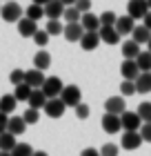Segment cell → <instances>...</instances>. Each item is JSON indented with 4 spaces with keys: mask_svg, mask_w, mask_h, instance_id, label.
Segmentation results:
<instances>
[{
    "mask_svg": "<svg viewBox=\"0 0 151 156\" xmlns=\"http://www.w3.org/2000/svg\"><path fill=\"white\" fill-rule=\"evenodd\" d=\"M120 94H122V98L138 94V91H136V83H133V80H122V83H120Z\"/></svg>",
    "mask_w": 151,
    "mask_h": 156,
    "instance_id": "836d02e7",
    "label": "cell"
},
{
    "mask_svg": "<svg viewBox=\"0 0 151 156\" xmlns=\"http://www.w3.org/2000/svg\"><path fill=\"white\" fill-rule=\"evenodd\" d=\"M62 34H64V38H67L69 42H80L82 36H84V29H82L80 23H76V25H67Z\"/></svg>",
    "mask_w": 151,
    "mask_h": 156,
    "instance_id": "9a60e30c",
    "label": "cell"
},
{
    "mask_svg": "<svg viewBox=\"0 0 151 156\" xmlns=\"http://www.w3.org/2000/svg\"><path fill=\"white\" fill-rule=\"evenodd\" d=\"M7 127H9V116L0 112V134H5V132H7Z\"/></svg>",
    "mask_w": 151,
    "mask_h": 156,
    "instance_id": "7bdbcfd3",
    "label": "cell"
},
{
    "mask_svg": "<svg viewBox=\"0 0 151 156\" xmlns=\"http://www.w3.org/2000/svg\"><path fill=\"white\" fill-rule=\"evenodd\" d=\"M60 2H62L64 7H74V5H76V0H60Z\"/></svg>",
    "mask_w": 151,
    "mask_h": 156,
    "instance_id": "7dc6e473",
    "label": "cell"
},
{
    "mask_svg": "<svg viewBox=\"0 0 151 156\" xmlns=\"http://www.w3.org/2000/svg\"><path fill=\"white\" fill-rule=\"evenodd\" d=\"M64 20H67V25H76V23H80V18H82V13L76 9V7H67L64 9Z\"/></svg>",
    "mask_w": 151,
    "mask_h": 156,
    "instance_id": "4dcf8cb0",
    "label": "cell"
},
{
    "mask_svg": "<svg viewBox=\"0 0 151 156\" xmlns=\"http://www.w3.org/2000/svg\"><path fill=\"white\" fill-rule=\"evenodd\" d=\"M147 51H149V54H151V40H149V42H147Z\"/></svg>",
    "mask_w": 151,
    "mask_h": 156,
    "instance_id": "681fc988",
    "label": "cell"
},
{
    "mask_svg": "<svg viewBox=\"0 0 151 156\" xmlns=\"http://www.w3.org/2000/svg\"><path fill=\"white\" fill-rule=\"evenodd\" d=\"M33 42H36L38 47H45L47 42H49V34H47L45 29H38V31L33 34Z\"/></svg>",
    "mask_w": 151,
    "mask_h": 156,
    "instance_id": "f35d334b",
    "label": "cell"
},
{
    "mask_svg": "<svg viewBox=\"0 0 151 156\" xmlns=\"http://www.w3.org/2000/svg\"><path fill=\"white\" fill-rule=\"evenodd\" d=\"M120 125H122L125 132H140L142 120H140V116L136 114V112H125V114L120 116Z\"/></svg>",
    "mask_w": 151,
    "mask_h": 156,
    "instance_id": "8992f818",
    "label": "cell"
},
{
    "mask_svg": "<svg viewBox=\"0 0 151 156\" xmlns=\"http://www.w3.org/2000/svg\"><path fill=\"white\" fill-rule=\"evenodd\" d=\"M89 105H84V103H80V105H78V107H76V116L78 118H80V120H87L89 118Z\"/></svg>",
    "mask_w": 151,
    "mask_h": 156,
    "instance_id": "60d3db41",
    "label": "cell"
},
{
    "mask_svg": "<svg viewBox=\"0 0 151 156\" xmlns=\"http://www.w3.org/2000/svg\"><path fill=\"white\" fill-rule=\"evenodd\" d=\"M51 0H33V5H40V7H45V5H49Z\"/></svg>",
    "mask_w": 151,
    "mask_h": 156,
    "instance_id": "bcb514c9",
    "label": "cell"
},
{
    "mask_svg": "<svg viewBox=\"0 0 151 156\" xmlns=\"http://www.w3.org/2000/svg\"><path fill=\"white\" fill-rule=\"evenodd\" d=\"M80 25H82V29L84 31H100V18L96 16V13H82V18H80Z\"/></svg>",
    "mask_w": 151,
    "mask_h": 156,
    "instance_id": "ac0fdd59",
    "label": "cell"
},
{
    "mask_svg": "<svg viewBox=\"0 0 151 156\" xmlns=\"http://www.w3.org/2000/svg\"><path fill=\"white\" fill-rule=\"evenodd\" d=\"M131 40L138 42V45H145V42L151 40V31L147 29L145 25H136V29H133V34H131Z\"/></svg>",
    "mask_w": 151,
    "mask_h": 156,
    "instance_id": "603a6c76",
    "label": "cell"
},
{
    "mask_svg": "<svg viewBox=\"0 0 151 156\" xmlns=\"http://www.w3.org/2000/svg\"><path fill=\"white\" fill-rule=\"evenodd\" d=\"M11 156H33V147L29 143H18L16 147H13Z\"/></svg>",
    "mask_w": 151,
    "mask_h": 156,
    "instance_id": "d6a6232c",
    "label": "cell"
},
{
    "mask_svg": "<svg viewBox=\"0 0 151 156\" xmlns=\"http://www.w3.org/2000/svg\"><path fill=\"white\" fill-rule=\"evenodd\" d=\"M33 156H49L47 152H33Z\"/></svg>",
    "mask_w": 151,
    "mask_h": 156,
    "instance_id": "c3c4849f",
    "label": "cell"
},
{
    "mask_svg": "<svg viewBox=\"0 0 151 156\" xmlns=\"http://www.w3.org/2000/svg\"><path fill=\"white\" fill-rule=\"evenodd\" d=\"M127 112V103L122 96H111L105 101V114H113V116H122Z\"/></svg>",
    "mask_w": 151,
    "mask_h": 156,
    "instance_id": "5b68a950",
    "label": "cell"
},
{
    "mask_svg": "<svg viewBox=\"0 0 151 156\" xmlns=\"http://www.w3.org/2000/svg\"><path fill=\"white\" fill-rule=\"evenodd\" d=\"M98 18H100V27H116V20H118V16L113 11H105Z\"/></svg>",
    "mask_w": 151,
    "mask_h": 156,
    "instance_id": "1f68e13d",
    "label": "cell"
},
{
    "mask_svg": "<svg viewBox=\"0 0 151 156\" xmlns=\"http://www.w3.org/2000/svg\"><path fill=\"white\" fill-rule=\"evenodd\" d=\"M62 89H64V83L60 80L58 76H47L45 85H42V94L47 96V101H51V98H60Z\"/></svg>",
    "mask_w": 151,
    "mask_h": 156,
    "instance_id": "7a4b0ae2",
    "label": "cell"
},
{
    "mask_svg": "<svg viewBox=\"0 0 151 156\" xmlns=\"http://www.w3.org/2000/svg\"><path fill=\"white\" fill-rule=\"evenodd\" d=\"M149 13V5L147 0H129L127 5V16L133 18V20H142Z\"/></svg>",
    "mask_w": 151,
    "mask_h": 156,
    "instance_id": "277c9868",
    "label": "cell"
},
{
    "mask_svg": "<svg viewBox=\"0 0 151 156\" xmlns=\"http://www.w3.org/2000/svg\"><path fill=\"white\" fill-rule=\"evenodd\" d=\"M98 36H100V42H107V45H118L120 42V34L113 27H100Z\"/></svg>",
    "mask_w": 151,
    "mask_h": 156,
    "instance_id": "2e32d148",
    "label": "cell"
},
{
    "mask_svg": "<svg viewBox=\"0 0 151 156\" xmlns=\"http://www.w3.org/2000/svg\"><path fill=\"white\" fill-rule=\"evenodd\" d=\"M64 7L60 0H51L49 5H45V16L49 18V20H58V18H62L64 16Z\"/></svg>",
    "mask_w": 151,
    "mask_h": 156,
    "instance_id": "30bf717a",
    "label": "cell"
},
{
    "mask_svg": "<svg viewBox=\"0 0 151 156\" xmlns=\"http://www.w3.org/2000/svg\"><path fill=\"white\" fill-rule=\"evenodd\" d=\"M136 114L140 116L142 123H151V101H145L138 105V109H136Z\"/></svg>",
    "mask_w": 151,
    "mask_h": 156,
    "instance_id": "83f0119b",
    "label": "cell"
},
{
    "mask_svg": "<svg viewBox=\"0 0 151 156\" xmlns=\"http://www.w3.org/2000/svg\"><path fill=\"white\" fill-rule=\"evenodd\" d=\"M147 5H149V11H151V0H147Z\"/></svg>",
    "mask_w": 151,
    "mask_h": 156,
    "instance_id": "816d5d0a",
    "label": "cell"
},
{
    "mask_svg": "<svg viewBox=\"0 0 151 156\" xmlns=\"http://www.w3.org/2000/svg\"><path fill=\"white\" fill-rule=\"evenodd\" d=\"M49 65H51V56H49V51L40 49V51L33 56V69H38V72H45V69H49Z\"/></svg>",
    "mask_w": 151,
    "mask_h": 156,
    "instance_id": "44dd1931",
    "label": "cell"
},
{
    "mask_svg": "<svg viewBox=\"0 0 151 156\" xmlns=\"http://www.w3.org/2000/svg\"><path fill=\"white\" fill-rule=\"evenodd\" d=\"M16 105H18V101L13 98V94H5L2 98H0V112H2V114H7V116L16 109Z\"/></svg>",
    "mask_w": 151,
    "mask_h": 156,
    "instance_id": "484cf974",
    "label": "cell"
},
{
    "mask_svg": "<svg viewBox=\"0 0 151 156\" xmlns=\"http://www.w3.org/2000/svg\"><path fill=\"white\" fill-rule=\"evenodd\" d=\"M36 31H38V23H33L29 18H20L18 20V34L22 38H33Z\"/></svg>",
    "mask_w": 151,
    "mask_h": 156,
    "instance_id": "4fadbf2b",
    "label": "cell"
},
{
    "mask_svg": "<svg viewBox=\"0 0 151 156\" xmlns=\"http://www.w3.org/2000/svg\"><path fill=\"white\" fill-rule=\"evenodd\" d=\"M136 91H138V94H149L151 91V72L149 74H140L136 78Z\"/></svg>",
    "mask_w": 151,
    "mask_h": 156,
    "instance_id": "d4e9b609",
    "label": "cell"
},
{
    "mask_svg": "<svg viewBox=\"0 0 151 156\" xmlns=\"http://www.w3.org/2000/svg\"><path fill=\"white\" fill-rule=\"evenodd\" d=\"M7 132L13 134V136H20V134L27 132V123L22 120V116H9V127Z\"/></svg>",
    "mask_w": 151,
    "mask_h": 156,
    "instance_id": "ffe728a7",
    "label": "cell"
},
{
    "mask_svg": "<svg viewBox=\"0 0 151 156\" xmlns=\"http://www.w3.org/2000/svg\"><path fill=\"white\" fill-rule=\"evenodd\" d=\"M80 156H100V150H93V147H87V150H82Z\"/></svg>",
    "mask_w": 151,
    "mask_h": 156,
    "instance_id": "ee69618b",
    "label": "cell"
},
{
    "mask_svg": "<svg viewBox=\"0 0 151 156\" xmlns=\"http://www.w3.org/2000/svg\"><path fill=\"white\" fill-rule=\"evenodd\" d=\"M98 45H100L98 31H84V36L80 40V47L84 49V51H93V49H98Z\"/></svg>",
    "mask_w": 151,
    "mask_h": 156,
    "instance_id": "e0dca14e",
    "label": "cell"
},
{
    "mask_svg": "<svg viewBox=\"0 0 151 156\" xmlns=\"http://www.w3.org/2000/svg\"><path fill=\"white\" fill-rule=\"evenodd\" d=\"M120 74L125 76V80H133L136 83V78L140 76V69H138V65H136V60H122Z\"/></svg>",
    "mask_w": 151,
    "mask_h": 156,
    "instance_id": "5bb4252c",
    "label": "cell"
},
{
    "mask_svg": "<svg viewBox=\"0 0 151 156\" xmlns=\"http://www.w3.org/2000/svg\"><path fill=\"white\" fill-rule=\"evenodd\" d=\"M16 145H18V140H16L13 134H9V132L0 134V152H9V154H11Z\"/></svg>",
    "mask_w": 151,
    "mask_h": 156,
    "instance_id": "cb8c5ba5",
    "label": "cell"
},
{
    "mask_svg": "<svg viewBox=\"0 0 151 156\" xmlns=\"http://www.w3.org/2000/svg\"><path fill=\"white\" fill-rule=\"evenodd\" d=\"M47 76L38 72V69H29V72H25V83L29 85L31 89H42V85H45Z\"/></svg>",
    "mask_w": 151,
    "mask_h": 156,
    "instance_id": "ba28073f",
    "label": "cell"
},
{
    "mask_svg": "<svg viewBox=\"0 0 151 156\" xmlns=\"http://www.w3.org/2000/svg\"><path fill=\"white\" fill-rule=\"evenodd\" d=\"M142 20H145V23H142V25H145V27H147V29L151 31V11H149V13H147V16H145V18H142Z\"/></svg>",
    "mask_w": 151,
    "mask_h": 156,
    "instance_id": "f6af8a7d",
    "label": "cell"
},
{
    "mask_svg": "<svg viewBox=\"0 0 151 156\" xmlns=\"http://www.w3.org/2000/svg\"><path fill=\"white\" fill-rule=\"evenodd\" d=\"M120 145L125 147V150H138V147L142 145V138L138 132H125L120 138Z\"/></svg>",
    "mask_w": 151,
    "mask_h": 156,
    "instance_id": "8fae6325",
    "label": "cell"
},
{
    "mask_svg": "<svg viewBox=\"0 0 151 156\" xmlns=\"http://www.w3.org/2000/svg\"><path fill=\"white\" fill-rule=\"evenodd\" d=\"M0 7H2V5H0Z\"/></svg>",
    "mask_w": 151,
    "mask_h": 156,
    "instance_id": "db71d44e",
    "label": "cell"
},
{
    "mask_svg": "<svg viewBox=\"0 0 151 156\" xmlns=\"http://www.w3.org/2000/svg\"><path fill=\"white\" fill-rule=\"evenodd\" d=\"M31 87L27 83H22V85H18L16 89H13V98H16V101H29V96H31Z\"/></svg>",
    "mask_w": 151,
    "mask_h": 156,
    "instance_id": "f1b7e54d",
    "label": "cell"
},
{
    "mask_svg": "<svg viewBox=\"0 0 151 156\" xmlns=\"http://www.w3.org/2000/svg\"><path fill=\"white\" fill-rule=\"evenodd\" d=\"M27 103H29V107H31V109H45V105H47V96L42 94V89H33Z\"/></svg>",
    "mask_w": 151,
    "mask_h": 156,
    "instance_id": "7402d4cb",
    "label": "cell"
},
{
    "mask_svg": "<svg viewBox=\"0 0 151 156\" xmlns=\"http://www.w3.org/2000/svg\"><path fill=\"white\" fill-rule=\"evenodd\" d=\"M100 125H102V129L107 134H118L122 129V125H120V116H113V114H105L102 120H100Z\"/></svg>",
    "mask_w": 151,
    "mask_h": 156,
    "instance_id": "9c48e42d",
    "label": "cell"
},
{
    "mask_svg": "<svg viewBox=\"0 0 151 156\" xmlns=\"http://www.w3.org/2000/svg\"><path fill=\"white\" fill-rule=\"evenodd\" d=\"M64 103L60 101V98H51V101H47V105H45V114L49 116V118H60L62 114H64Z\"/></svg>",
    "mask_w": 151,
    "mask_h": 156,
    "instance_id": "52a82bcc",
    "label": "cell"
},
{
    "mask_svg": "<svg viewBox=\"0 0 151 156\" xmlns=\"http://www.w3.org/2000/svg\"><path fill=\"white\" fill-rule=\"evenodd\" d=\"M0 16H2L5 23H18L20 18H22V7H20L18 2H7L0 7Z\"/></svg>",
    "mask_w": 151,
    "mask_h": 156,
    "instance_id": "3957f363",
    "label": "cell"
},
{
    "mask_svg": "<svg viewBox=\"0 0 151 156\" xmlns=\"http://www.w3.org/2000/svg\"><path fill=\"white\" fill-rule=\"evenodd\" d=\"M47 34H49V36H58V34H62L64 31V27L58 23V20H49V23H47V29H45Z\"/></svg>",
    "mask_w": 151,
    "mask_h": 156,
    "instance_id": "d590c367",
    "label": "cell"
},
{
    "mask_svg": "<svg viewBox=\"0 0 151 156\" xmlns=\"http://www.w3.org/2000/svg\"><path fill=\"white\" fill-rule=\"evenodd\" d=\"M74 7H76L80 13H89V11H91V0H76Z\"/></svg>",
    "mask_w": 151,
    "mask_h": 156,
    "instance_id": "b9f144b4",
    "label": "cell"
},
{
    "mask_svg": "<svg viewBox=\"0 0 151 156\" xmlns=\"http://www.w3.org/2000/svg\"><path fill=\"white\" fill-rule=\"evenodd\" d=\"M38 118H40V112L38 109H27V112H22V120H25V123L27 125H36V123H38Z\"/></svg>",
    "mask_w": 151,
    "mask_h": 156,
    "instance_id": "e575fe53",
    "label": "cell"
},
{
    "mask_svg": "<svg viewBox=\"0 0 151 156\" xmlns=\"http://www.w3.org/2000/svg\"><path fill=\"white\" fill-rule=\"evenodd\" d=\"M9 80L13 83V87L22 85V83H25V72H22V69H11V74H9Z\"/></svg>",
    "mask_w": 151,
    "mask_h": 156,
    "instance_id": "74e56055",
    "label": "cell"
},
{
    "mask_svg": "<svg viewBox=\"0 0 151 156\" xmlns=\"http://www.w3.org/2000/svg\"><path fill=\"white\" fill-rule=\"evenodd\" d=\"M42 16H45V7H40V5H29V7H27V16H25V18L38 23Z\"/></svg>",
    "mask_w": 151,
    "mask_h": 156,
    "instance_id": "f546056e",
    "label": "cell"
},
{
    "mask_svg": "<svg viewBox=\"0 0 151 156\" xmlns=\"http://www.w3.org/2000/svg\"><path fill=\"white\" fill-rule=\"evenodd\" d=\"M120 150H118V145H113V143H105L102 147H100V156H118Z\"/></svg>",
    "mask_w": 151,
    "mask_h": 156,
    "instance_id": "8d00e7d4",
    "label": "cell"
},
{
    "mask_svg": "<svg viewBox=\"0 0 151 156\" xmlns=\"http://www.w3.org/2000/svg\"><path fill=\"white\" fill-rule=\"evenodd\" d=\"M136 65H138L140 74H149L151 72V54L149 51H140V56L136 58Z\"/></svg>",
    "mask_w": 151,
    "mask_h": 156,
    "instance_id": "4316f807",
    "label": "cell"
},
{
    "mask_svg": "<svg viewBox=\"0 0 151 156\" xmlns=\"http://www.w3.org/2000/svg\"><path fill=\"white\" fill-rule=\"evenodd\" d=\"M140 138H142V143H151V123H142V127H140Z\"/></svg>",
    "mask_w": 151,
    "mask_h": 156,
    "instance_id": "ab89813d",
    "label": "cell"
},
{
    "mask_svg": "<svg viewBox=\"0 0 151 156\" xmlns=\"http://www.w3.org/2000/svg\"><path fill=\"white\" fill-rule=\"evenodd\" d=\"M0 156H11L9 152H0Z\"/></svg>",
    "mask_w": 151,
    "mask_h": 156,
    "instance_id": "f907efd6",
    "label": "cell"
},
{
    "mask_svg": "<svg viewBox=\"0 0 151 156\" xmlns=\"http://www.w3.org/2000/svg\"><path fill=\"white\" fill-rule=\"evenodd\" d=\"M82 91H80V87L78 85H64V89H62V94H60V101L64 103V107H78L82 101Z\"/></svg>",
    "mask_w": 151,
    "mask_h": 156,
    "instance_id": "6da1fadb",
    "label": "cell"
},
{
    "mask_svg": "<svg viewBox=\"0 0 151 156\" xmlns=\"http://www.w3.org/2000/svg\"><path fill=\"white\" fill-rule=\"evenodd\" d=\"M0 2H2V0H0Z\"/></svg>",
    "mask_w": 151,
    "mask_h": 156,
    "instance_id": "f5cc1de1",
    "label": "cell"
},
{
    "mask_svg": "<svg viewBox=\"0 0 151 156\" xmlns=\"http://www.w3.org/2000/svg\"><path fill=\"white\" fill-rule=\"evenodd\" d=\"M140 45L138 42H133V40H125L122 42V56H125V60H136L140 56Z\"/></svg>",
    "mask_w": 151,
    "mask_h": 156,
    "instance_id": "d6986e66",
    "label": "cell"
},
{
    "mask_svg": "<svg viewBox=\"0 0 151 156\" xmlns=\"http://www.w3.org/2000/svg\"><path fill=\"white\" fill-rule=\"evenodd\" d=\"M113 29L120 34V38H122V36H129V34H133V29H136L133 18H129V16H118L116 27H113Z\"/></svg>",
    "mask_w": 151,
    "mask_h": 156,
    "instance_id": "7c38bea8",
    "label": "cell"
}]
</instances>
